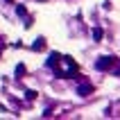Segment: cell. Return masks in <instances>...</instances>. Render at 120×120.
<instances>
[{"label":"cell","instance_id":"obj_1","mask_svg":"<svg viewBox=\"0 0 120 120\" xmlns=\"http://www.w3.org/2000/svg\"><path fill=\"white\" fill-rule=\"evenodd\" d=\"M116 61H118V57H100V59L95 61V70H100V73H104V70H111V68L116 66Z\"/></svg>","mask_w":120,"mask_h":120},{"label":"cell","instance_id":"obj_2","mask_svg":"<svg viewBox=\"0 0 120 120\" xmlns=\"http://www.w3.org/2000/svg\"><path fill=\"white\" fill-rule=\"evenodd\" d=\"M91 93H93V84L84 82V84L77 86V95H79V98H86V95H91Z\"/></svg>","mask_w":120,"mask_h":120},{"label":"cell","instance_id":"obj_3","mask_svg":"<svg viewBox=\"0 0 120 120\" xmlns=\"http://www.w3.org/2000/svg\"><path fill=\"white\" fill-rule=\"evenodd\" d=\"M45 48H48V43H45L43 36H39V39L32 43V50H34V52H41V50H45Z\"/></svg>","mask_w":120,"mask_h":120},{"label":"cell","instance_id":"obj_4","mask_svg":"<svg viewBox=\"0 0 120 120\" xmlns=\"http://www.w3.org/2000/svg\"><path fill=\"white\" fill-rule=\"evenodd\" d=\"M59 61H64V57H61L59 52H50V59H48V66L50 68H57V64Z\"/></svg>","mask_w":120,"mask_h":120},{"label":"cell","instance_id":"obj_5","mask_svg":"<svg viewBox=\"0 0 120 120\" xmlns=\"http://www.w3.org/2000/svg\"><path fill=\"white\" fill-rule=\"evenodd\" d=\"M14 73H16V77H23V75L27 73V68H25V64H18V66H16V70H14Z\"/></svg>","mask_w":120,"mask_h":120},{"label":"cell","instance_id":"obj_6","mask_svg":"<svg viewBox=\"0 0 120 120\" xmlns=\"http://www.w3.org/2000/svg\"><path fill=\"white\" fill-rule=\"evenodd\" d=\"M102 36H104V32H102V27H95V30H93V39H95V41H100Z\"/></svg>","mask_w":120,"mask_h":120},{"label":"cell","instance_id":"obj_7","mask_svg":"<svg viewBox=\"0 0 120 120\" xmlns=\"http://www.w3.org/2000/svg\"><path fill=\"white\" fill-rule=\"evenodd\" d=\"M36 95H39L36 91H27V93H25V98H27L30 102H32V100H36Z\"/></svg>","mask_w":120,"mask_h":120},{"label":"cell","instance_id":"obj_8","mask_svg":"<svg viewBox=\"0 0 120 120\" xmlns=\"http://www.w3.org/2000/svg\"><path fill=\"white\" fill-rule=\"evenodd\" d=\"M16 14H18V16H25V14H27V9H25L23 5H18V7H16Z\"/></svg>","mask_w":120,"mask_h":120},{"label":"cell","instance_id":"obj_9","mask_svg":"<svg viewBox=\"0 0 120 120\" xmlns=\"http://www.w3.org/2000/svg\"><path fill=\"white\" fill-rule=\"evenodd\" d=\"M116 75H118V77H120V68H118V70H116Z\"/></svg>","mask_w":120,"mask_h":120}]
</instances>
